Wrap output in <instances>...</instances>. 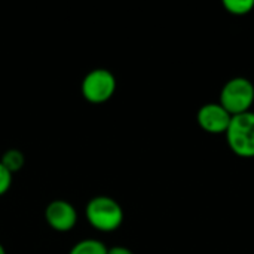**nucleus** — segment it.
I'll use <instances>...</instances> for the list:
<instances>
[{"label":"nucleus","mask_w":254,"mask_h":254,"mask_svg":"<svg viewBox=\"0 0 254 254\" xmlns=\"http://www.w3.org/2000/svg\"><path fill=\"white\" fill-rule=\"evenodd\" d=\"M86 220L100 232H113L124 222V210L118 201L110 196H95L86 204Z\"/></svg>","instance_id":"nucleus-1"},{"label":"nucleus","mask_w":254,"mask_h":254,"mask_svg":"<svg viewBox=\"0 0 254 254\" xmlns=\"http://www.w3.org/2000/svg\"><path fill=\"white\" fill-rule=\"evenodd\" d=\"M231 150L241 158H254V112L232 116L226 131Z\"/></svg>","instance_id":"nucleus-2"},{"label":"nucleus","mask_w":254,"mask_h":254,"mask_svg":"<svg viewBox=\"0 0 254 254\" xmlns=\"http://www.w3.org/2000/svg\"><path fill=\"white\" fill-rule=\"evenodd\" d=\"M253 103L254 85L246 77H234L222 88L220 104L232 116L250 112Z\"/></svg>","instance_id":"nucleus-3"},{"label":"nucleus","mask_w":254,"mask_h":254,"mask_svg":"<svg viewBox=\"0 0 254 254\" xmlns=\"http://www.w3.org/2000/svg\"><path fill=\"white\" fill-rule=\"evenodd\" d=\"M80 91L88 103L103 104L113 97L116 91V77L107 68H94L83 77Z\"/></svg>","instance_id":"nucleus-4"},{"label":"nucleus","mask_w":254,"mask_h":254,"mask_svg":"<svg viewBox=\"0 0 254 254\" xmlns=\"http://www.w3.org/2000/svg\"><path fill=\"white\" fill-rule=\"evenodd\" d=\"M199 127L210 134H226L232 115L220 103L204 104L196 115Z\"/></svg>","instance_id":"nucleus-5"},{"label":"nucleus","mask_w":254,"mask_h":254,"mask_svg":"<svg viewBox=\"0 0 254 254\" xmlns=\"http://www.w3.org/2000/svg\"><path fill=\"white\" fill-rule=\"evenodd\" d=\"M46 223L57 232H68L77 223L76 208L64 199H55L48 204L45 210Z\"/></svg>","instance_id":"nucleus-6"},{"label":"nucleus","mask_w":254,"mask_h":254,"mask_svg":"<svg viewBox=\"0 0 254 254\" xmlns=\"http://www.w3.org/2000/svg\"><path fill=\"white\" fill-rule=\"evenodd\" d=\"M1 165L13 176V173L19 171L24 164H25V158H24V153L18 149H9L3 153L1 159H0Z\"/></svg>","instance_id":"nucleus-7"},{"label":"nucleus","mask_w":254,"mask_h":254,"mask_svg":"<svg viewBox=\"0 0 254 254\" xmlns=\"http://www.w3.org/2000/svg\"><path fill=\"white\" fill-rule=\"evenodd\" d=\"M107 247L97 240H83L74 244L68 254H107Z\"/></svg>","instance_id":"nucleus-8"},{"label":"nucleus","mask_w":254,"mask_h":254,"mask_svg":"<svg viewBox=\"0 0 254 254\" xmlns=\"http://www.w3.org/2000/svg\"><path fill=\"white\" fill-rule=\"evenodd\" d=\"M223 6L232 15H247L254 7V0H225Z\"/></svg>","instance_id":"nucleus-9"},{"label":"nucleus","mask_w":254,"mask_h":254,"mask_svg":"<svg viewBox=\"0 0 254 254\" xmlns=\"http://www.w3.org/2000/svg\"><path fill=\"white\" fill-rule=\"evenodd\" d=\"M12 186V174L0 162V196L4 195Z\"/></svg>","instance_id":"nucleus-10"},{"label":"nucleus","mask_w":254,"mask_h":254,"mask_svg":"<svg viewBox=\"0 0 254 254\" xmlns=\"http://www.w3.org/2000/svg\"><path fill=\"white\" fill-rule=\"evenodd\" d=\"M107 254H134L127 247H122V246H116V247H112L107 250Z\"/></svg>","instance_id":"nucleus-11"},{"label":"nucleus","mask_w":254,"mask_h":254,"mask_svg":"<svg viewBox=\"0 0 254 254\" xmlns=\"http://www.w3.org/2000/svg\"><path fill=\"white\" fill-rule=\"evenodd\" d=\"M0 254H6V252H4V247L0 244Z\"/></svg>","instance_id":"nucleus-12"}]
</instances>
